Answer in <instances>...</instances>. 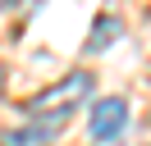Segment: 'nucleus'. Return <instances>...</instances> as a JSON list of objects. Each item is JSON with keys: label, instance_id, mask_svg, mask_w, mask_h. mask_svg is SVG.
<instances>
[{"label": "nucleus", "instance_id": "1", "mask_svg": "<svg viewBox=\"0 0 151 146\" xmlns=\"http://www.w3.org/2000/svg\"><path fill=\"white\" fill-rule=\"evenodd\" d=\"M92 87H96L92 73H87V69H73V73H64V78H55L50 87H41L37 96H28V100H23V114H28L32 123L64 128L69 114H78V105L92 96Z\"/></svg>", "mask_w": 151, "mask_h": 146}, {"label": "nucleus", "instance_id": "4", "mask_svg": "<svg viewBox=\"0 0 151 146\" xmlns=\"http://www.w3.org/2000/svg\"><path fill=\"white\" fill-rule=\"evenodd\" d=\"M119 32H124V27H119V18H114V14H96V23H92V36H87V50H92V55H101L105 46H110L114 36H119Z\"/></svg>", "mask_w": 151, "mask_h": 146}, {"label": "nucleus", "instance_id": "2", "mask_svg": "<svg viewBox=\"0 0 151 146\" xmlns=\"http://www.w3.org/2000/svg\"><path fill=\"white\" fill-rule=\"evenodd\" d=\"M128 132V100L124 96H101L87 114V137L101 146H114L119 137Z\"/></svg>", "mask_w": 151, "mask_h": 146}, {"label": "nucleus", "instance_id": "3", "mask_svg": "<svg viewBox=\"0 0 151 146\" xmlns=\"http://www.w3.org/2000/svg\"><path fill=\"white\" fill-rule=\"evenodd\" d=\"M60 137V128H50V123H19V128H5L0 132V146H50Z\"/></svg>", "mask_w": 151, "mask_h": 146}]
</instances>
